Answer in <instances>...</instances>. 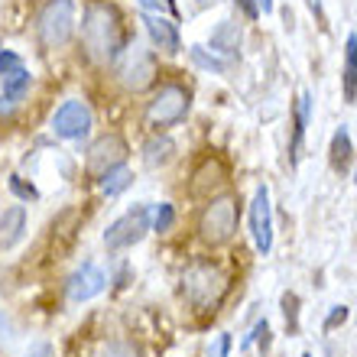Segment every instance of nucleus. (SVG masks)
I'll return each instance as SVG.
<instances>
[{
	"instance_id": "c85d7f7f",
	"label": "nucleus",
	"mask_w": 357,
	"mask_h": 357,
	"mask_svg": "<svg viewBox=\"0 0 357 357\" xmlns=\"http://www.w3.org/2000/svg\"><path fill=\"white\" fill-rule=\"evenodd\" d=\"M348 321V305H335V309L328 312V319H325V331H335L338 325H344Z\"/></svg>"
},
{
	"instance_id": "6ab92c4d",
	"label": "nucleus",
	"mask_w": 357,
	"mask_h": 357,
	"mask_svg": "<svg viewBox=\"0 0 357 357\" xmlns=\"http://www.w3.org/2000/svg\"><path fill=\"white\" fill-rule=\"evenodd\" d=\"M29 88H33V75H29V68H20V72H13V75L0 78V98H7L10 104L23 101V98L29 94Z\"/></svg>"
},
{
	"instance_id": "1a4fd4ad",
	"label": "nucleus",
	"mask_w": 357,
	"mask_h": 357,
	"mask_svg": "<svg viewBox=\"0 0 357 357\" xmlns=\"http://www.w3.org/2000/svg\"><path fill=\"white\" fill-rule=\"evenodd\" d=\"M91 127H94V114L88 107V101H82V98H68L52 114V133H56L59 140L82 143V140H88Z\"/></svg>"
},
{
	"instance_id": "c756f323",
	"label": "nucleus",
	"mask_w": 357,
	"mask_h": 357,
	"mask_svg": "<svg viewBox=\"0 0 357 357\" xmlns=\"http://www.w3.org/2000/svg\"><path fill=\"white\" fill-rule=\"evenodd\" d=\"M231 354V335H218L215 344L208 348V357H227Z\"/></svg>"
},
{
	"instance_id": "393cba45",
	"label": "nucleus",
	"mask_w": 357,
	"mask_h": 357,
	"mask_svg": "<svg viewBox=\"0 0 357 357\" xmlns=\"http://www.w3.org/2000/svg\"><path fill=\"white\" fill-rule=\"evenodd\" d=\"M282 315H286V331L296 335V331H299V296H296V292H286V296H282Z\"/></svg>"
},
{
	"instance_id": "aec40b11",
	"label": "nucleus",
	"mask_w": 357,
	"mask_h": 357,
	"mask_svg": "<svg viewBox=\"0 0 357 357\" xmlns=\"http://www.w3.org/2000/svg\"><path fill=\"white\" fill-rule=\"evenodd\" d=\"M351 153H354V146H351V133H348V127H341V130H335V137H331V150H328L331 169H335V172H348Z\"/></svg>"
},
{
	"instance_id": "2f4dec72",
	"label": "nucleus",
	"mask_w": 357,
	"mask_h": 357,
	"mask_svg": "<svg viewBox=\"0 0 357 357\" xmlns=\"http://www.w3.org/2000/svg\"><path fill=\"white\" fill-rule=\"evenodd\" d=\"M309 3V10L315 13V20H319L321 29H328V17H325V7H321V0H305Z\"/></svg>"
},
{
	"instance_id": "b1692460",
	"label": "nucleus",
	"mask_w": 357,
	"mask_h": 357,
	"mask_svg": "<svg viewBox=\"0 0 357 357\" xmlns=\"http://www.w3.org/2000/svg\"><path fill=\"white\" fill-rule=\"evenodd\" d=\"M101 357H140V348H137L130 338H114L104 344Z\"/></svg>"
},
{
	"instance_id": "dca6fc26",
	"label": "nucleus",
	"mask_w": 357,
	"mask_h": 357,
	"mask_svg": "<svg viewBox=\"0 0 357 357\" xmlns=\"http://www.w3.org/2000/svg\"><path fill=\"white\" fill-rule=\"evenodd\" d=\"M309 117H312V94L302 91L296 107H292V143H289V162L296 166L299 162V150L305 143V127H309Z\"/></svg>"
},
{
	"instance_id": "a211bd4d",
	"label": "nucleus",
	"mask_w": 357,
	"mask_h": 357,
	"mask_svg": "<svg viewBox=\"0 0 357 357\" xmlns=\"http://www.w3.org/2000/svg\"><path fill=\"white\" fill-rule=\"evenodd\" d=\"M237 46H241V26H237L234 20L218 23L215 33H211V49L221 52V56H237Z\"/></svg>"
},
{
	"instance_id": "473e14b6",
	"label": "nucleus",
	"mask_w": 357,
	"mask_h": 357,
	"mask_svg": "<svg viewBox=\"0 0 357 357\" xmlns=\"http://www.w3.org/2000/svg\"><path fill=\"white\" fill-rule=\"evenodd\" d=\"M10 338H13V325H10V319L0 312V344H3V341H10Z\"/></svg>"
},
{
	"instance_id": "e433bc0d",
	"label": "nucleus",
	"mask_w": 357,
	"mask_h": 357,
	"mask_svg": "<svg viewBox=\"0 0 357 357\" xmlns=\"http://www.w3.org/2000/svg\"><path fill=\"white\" fill-rule=\"evenodd\" d=\"M354 182H357V176H354Z\"/></svg>"
},
{
	"instance_id": "f3484780",
	"label": "nucleus",
	"mask_w": 357,
	"mask_h": 357,
	"mask_svg": "<svg viewBox=\"0 0 357 357\" xmlns=\"http://www.w3.org/2000/svg\"><path fill=\"white\" fill-rule=\"evenodd\" d=\"M341 88H344V101H357V33H351L344 43V68H341Z\"/></svg>"
},
{
	"instance_id": "c9c22d12",
	"label": "nucleus",
	"mask_w": 357,
	"mask_h": 357,
	"mask_svg": "<svg viewBox=\"0 0 357 357\" xmlns=\"http://www.w3.org/2000/svg\"><path fill=\"white\" fill-rule=\"evenodd\" d=\"M302 357H312V354H302Z\"/></svg>"
},
{
	"instance_id": "0eeeda50",
	"label": "nucleus",
	"mask_w": 357,
	"mask_h": 357,
	"mask_svg": "<svg viewBox=\"0 0 357 357\" xmlns=\"http://www.w3.org/2000/svg\"><path fill=\"white\" fill-rule=\"evenodd\" d=\"M127 156H130V146H127V140H123L121 133L107 130V133H101V137H94L91 146H88V153H85L88 178H101L104 172L123 166Z\"/></svg>"
},
{
	"instance_id": "6e6552de",
	"label": "nucleus",
	"mask_w": 357,
	"mask_h": 357,
	"mask_svg": "<svg viewBox=\"0 0 357 357\" xmlns=\"http://www.w3.org/2000/svg\"><path fill=\"white\" fill-rule=\"evenodd\" d=\"M150 234V208L146 205H137L130 208L127 215H121L117 221L107 225L104 231V247L107 250H130Z\"/></svg>"
},
{
	"instance_id": "72a5a7b5",
	"label": "nucleus",
	"mask_w": 357,
	"mask_h": 357,
	"mask_svg": "<svg viewBox=\"0 0 357 357\" xmlns=\"http://www.w3.org/2000/svg\"><path fill=\"white\" fill-rule=\"evenodd\" d=\"M234 3H241V10H244L250 20H257V13H260V7H257V0H234Z\"/></svg>"
},
{
	"instance_id": "5701e85b",
	"label": "nucleus",
	"mask_w": 357,
	"mask_h": 357,
	"mask_svg": "<svg viewBox=\"0 0 357 357\" xmlns=\"http://www.w3.org/2000/svg\"><path fill=\"white\" fill-rule=\"evenodd\" d=\"M172 225H176V208H172L169 202H160V208H156L150 218V231L166 234V231H172Z\"/></svg>"
},
{
	"instance_id": "7c9ffc66",
	"label": "nucleus",
	"mask_w": 357,
	"mask_h": 357,
	"mask_svg": "<svg viewBox=\"0 0 357 357\" xmlns=\"http://www.w3.org/2000/svg\"><path fill=\"white\" fill-rule=\"evenodd\" d=\"M23 357H56V348H52L49 341H36Z\"/></svg>"
},
{
	"instance_id": "f704fd0d",
	"label": "nucleus",
	"mask_w": 357,
	"mask_h": 357,
	"mask_svg": "<svg viewBox=\"0 0 357 357\" xmlns=\"http://www.w3.org/2000/svg\"><path fill=\"white\" fill-rule=\"evenodd\" d=\"M257 7L264 10V13H273V0H257Z\"/></svg>"
},
{
	"instance_id": "423d86ee",
	"label": "nucleus",
	"mask_w": 357,
	"mask_h": 357,
	"mask_svg": "<svg viewBox=\"0 0 357 357\" xmlns=\"http://www.w3.org/2000/svg\"><path fill=\"white\" fill-rule=\"evenodd\" d=\"M237 234V198L218 195L208 198V205L198 215V237L208 247H225Z\"/></svg>"
},
{
	"instance_id": "2eb2a0df",
	"label": "nucleus",
	"mask_w": 357,
	"mask_h": 357,
	"mask_svg": "<svg viewBox=\"0 0 357 357\" xmlns=\"http://www.w3.org/2000/svg\"><path fill=\"white\" fill-rule=\"evenodd\" d=\"M176 140L172 137H166V133H156L153 140H146L143 143V153H140V160H143V166L146 169H162V166H169L172 160H176Z\"/></svg>"
},
{
	"instance_id": "bb28decb",
	"label": "nucleus",
	"mask_w": 357,
	"mask_h": 357,
	"mask_svg": "<svg viewBox=\"0 0 357 357\" xmlns=\"http://www.w3.org/2000/svg\"><path fill=\"white\" fill-rule=\"evenodd\" d=\"M20 68H26V62H23L13 49H0V78L13 75V72H20Z\"/></svg>"
},
{
	"instance_id": "a878e982",
	"label": "nucleus",
	"mask_w": 357,
	"mask_h": 357,
	"mask_svg": "<svg viewBox=\"0 0 357 357\" xmlns=\"http://www.w3.org/2000/svg\"><path fill=\"white\" fill-rule=\"evenodd\" d=\"M7 185H10V192H13L20 202H36V198H39V188L33 185V182H26L23 176H10Z\"/></svg>"
},
{
	"instance_id": "f8f14e48",
	"label": "nucleus",
	"mask_w": 357,
	"mask_h": 357,
	"mask_svg": "<svg viewBox=\"0 0 357 357\" xmlns=\"http://www.w3.org/2000/svg\"><path fill=\"white\" fill-rule=\"evenodd\" d=\"M225 182H227L225 162L218 160V156H205V160L195 166V172H192L188 195H192V198H211V192H218Z\"/></svg>"
},
{
	"instance_id": "4468645a",
	"label": "nucleus",
	"mask_w": 357,
	"mask_h": 357,
	"mask_svg": "<svg viewBox=\"0 0 357 357\" xmlns=\"http://www.w3.org/2000/svg\"><path fill=\"white\" fill-rule=\"evenodd\" d=\"M26 234V208L10 205L0 211V250H13Z\"/></svg>"
},
{
	"instance_id": "cd10ccee",
	"label": "nucleus",
	"mask_w": 357,
	"mask_h": 357,
	"mask_svg": "<svg viewBox=\"0 0 357 357\" xmlns=\"http://www.w3.org/2000/svg\"><path fill=\"white\" fill-rule=\"evenodd\" d=\"M140 7L143 10H150V13H166V17H172L176 20V3H172V0H140Z\"/></svg>"
},
{
	"instance_id": "9d476101",
	"label": "nucleus",
	"mask_w": 357,
	"mask_h": 357,
	"mask_svg": "<svg viewBox=\"0 0 357 357\" xmlns=\"http://www.w3.org/2000/svg\"><path fill=\"white\" fill-rule=\"evenodd\" d=\"M250 234L260 254H270L273 247V208H270V188L260 185L250 205Z\"/></svg>"
},
{
	"instance_id": "f03ea898",
	"label": "nucleus",
	"mask_w": 357,
	"mask_h": 357,
	"mask_svg": "<svg viewBox=\"0 0 357 357\" xmlns=\"http://www.w3.org/2000/svg\"><path fill=\"white\" fill-rule=\"evenodd\" d=\"M227 286H231V276L225 273V266L208 257H195L182 270V292L198 312H215L227 296Z\"/></svg>"
},
{
	"instance_id": "4be33fe9",
	"label": "nucleus",
	"mask_w": 357,
	"mask_h": 357,
	"mask_svg": "<svg viewBox=\"0 0 357 357\" xmlns=\"http://www.w3.org/2000/svg\"><path fill=\"white\" fill-rule=\"evenodd\" d=\"M188 56H192V62H195L198 68H208V72H218V75H225L227 72V62L218 56H208L202 46H188Z\"/></svg>"
},
{
	"instance_id": "9b49d317",
	"label": "nucleus",
	"mask_w": 357,
	"mask_h": 357,
	"mask_svg": "<svg viewBox=\"0 0 357 357\" xmlns=\"http://www.w3.org/2000/svg\"><path fill=\"white\" fill-rule=\"evenodd\" d=\"M104 286H107V276H104L101 266L94 264H82L66 282V292L72 302H91L94 296H101Z\"/></svg>"
},
{
	"instance_id": "f257e3e1",
	"label": "nucleus",
	"mask_w": 357,
	"mask_h": 357,
	"mask_svg": "<svg viewBox=\"0 0 357 357\" xmlns=\"http://www.w3.org/2000/svg\"><path fill=\"white\" fill-rule=\"evenodd\" d=\"M82 49L94 66H114L127 49V29L117 3L91 0L82 13Z\"/></svg>"
},
{
	"instance_id": "412c9836",
	"label": "nucleus",
	"mask_w": 357,
	"mask_h": 357,
	"mask_svg": "<svg viewBox=\"0 0 357 357\" xmlns=\"http://www.w3.org/2000/svg\"><path fill=\"white\" fill-rule=\"evenodd\" d=\"M98 182H101V192H104V195L114 198V195H121V192H127V188L133 185V172L127 169V166H117V169L104 172Z\"/></svg>"
},
{
	"instance_id": "7ed1b4c3",
	"label": "nucleus",
	"mask_w": 357,
	"mask_h": 357,
	"mask_svg": "<svg viewBox=\"0 0 357 357\" xmlns=\"http://www.w3.org/2000/svg\"><path fill=\"white\" fill-rule=\"evenodd\" d=\"M188 107H192V91L182 82H162L153 88L150 101L143 107V123L153 133H166L169 127L185 121Z\"/></svg>"
},
{
	"instance_id": "39448f33",
	"label": "nucleus",
	"mask_w": 357,
	"mask_h": 357,
	"mask_svg": "<svg viewBox=\"0 0 357 357\" xmlns=\"http://www.w3.org/2000/svg\"><path fill=\"white\" fill-rule=\"evenodd\" d=\"M75 3L72 0H46L36 13V39L46 52L66 49L75 39Z\"/></svg>"
},
{
	"instance_id": "20e7f679",
	"label": "nucleus",
	"mask_w": 357,
	"mask_h": 357,
	"mask_svg": "<svg viewBox=\"0 0 357 357\" xmlns=\"http://www.w3.org/2000/svg\"><path fill=\"white\" fill-rule=\"evenodd\" d=\"M114 82L127 94H146L160 85V59L150 49H123L114 62Z\"/></svg>"
},
{
	"instance_id": "ddd939ff",
	"label": "nucleus",
	"mask_w": 357,
	"mask_h": 357,
	"mask_svg": "<svg viewBox=\"0 0 357 357\" xmlns=\"http://www.w3.org/2000/svg\"><path fill=\"white\" fill-rule=\"evenodd\" d=\"M143 26H146L150 43L156 49H162V52H178V49H182L176 20H166V17H160V13H146V17H143Z\"/></svg>"
}]
</instances>
